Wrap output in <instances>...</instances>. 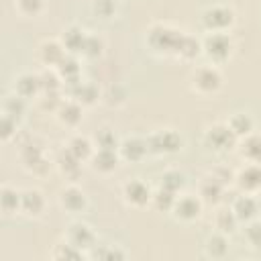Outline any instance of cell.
Returning a JSON list of instances; mask_svg holds the SVG:
<instances>
[{"instance_id":"1","label":"cell","mask_w":261,"mask_h":261,"mask_svg":"<svg viewBox=\"0 0 261 261\" xmlns=\"http://www.w3.org/2000/svg\"><path fill=\"white\" fill-rule=\"evenodd\" d=\"M228 51H230V41L224 37V35H212V37H208L206 39V53L210 55V57H218V59H222V57H226L228 55Z\"/></svg>"},{"instance_id":"2","label":"cell","mask_w":261,"mask_h":261,"mask_svg":"<svg viewBox=\"0 0 261 261\" xmlns=\"http://www.w3.org/2000/svg\"><path fill=\"white\" fill-rule=\"evenodd\" d=\"M194 82H196V86H198V88H202V86H206V90H214V88L218 86V82H220V77H218V73H216L214 69H210V67H206V69H200V71L196 73V77H194Z\"/></svg>"},{"instance_id":"3","label":"cell","mask_w":261,"mask_h":261,"mask_svg":"<svg viewBox=\"0 0 261 261\" xmlns=\"http://www.w3.org/2000/svg\"><path fill=\"white\" fill-rule=\"evenodd\" d=\"M126 198H128L133 204H143V202H147V198H149V190H147L141 181H133V184L126 186Z\"/></svg>"},{"instance_id":"4","label":"cell","mask_w":261,"mask_h":261,"mask_svg":"<svg viewBox=\"0 0 261 261\" xmlns=\"http://www.w3.org/2000/svg\"><path fill=\"white\" fill-rule=\"evenodd\" d=\"M175 210H177V214H179L181 218L190 220V218L198 216V210H200V206H198V202H196L194 198H181V200L175 204Z\"/></svg>"},{"instance_id":"5","label":"cell","mask_w":261,"mask_h":261,"mask_svg":"<svg viewBox=\"0 0 261 261\" xmlns=\"http://www.w3.org/2000/svg\"><path fill=\"white\" fill-rule=\"evenodd\" d=\"M255 210H257L255 202H253V200H251L249 196H245V198L237 200V204H234V210H232V214H234L237 218H251V216L255 214Z\"/></svg>"},{"instance_id":"6","label":"cell","mask_w":261,"mask_h":261,"mask_svg":"<svg viewBox=\"0 0 261 261\" xmlns=\"http://www.w3.org/2000/svg\"><path fill=\"white\" fill-rule=\"evenodd\" d=\"M18 200H20V196H18L14 190H10V188H2V208H4L6 212L14 210V208L18 206Z\"/></svg>"},{"instance_id":"7","label":"cell","mask_w":261,"mask_h":261,"mask_svg":"<svg viewBox=\"0 0 261 261\" xmlns=\"http://www.w3.org/2000/svg\"><path fill=\"white\" fill-rule=\"evenodd\" d=\"M18 8L27 14H35L41 8V0H18Z\"/></svg>"}]
</instances>
